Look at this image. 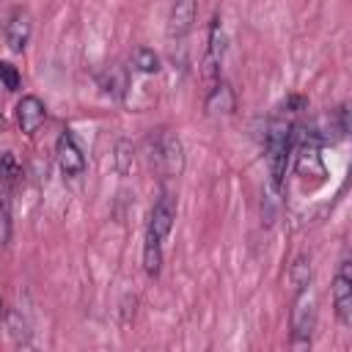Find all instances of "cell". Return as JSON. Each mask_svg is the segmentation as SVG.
I'll use <instances>...</instances> for the list:
<instances>
[{
    "label": "cell",
    "mask_w": 352,
    "mask_h": 352,
    "mask_svg": "<svg viewBox=\"0 0 352 352\" xmlns=\"http://www.w3.org/2000/svg\"><path fill=\"white\" fill-rule=\"evenodd\" d=\"M44 121H47V107H44V102H41L38 96H33V94H25V96L16 102V124H19L22 135L33 138V135L41 129Z\"/></svg>",
    "instance_id": "ba28073f"
},
{
    "label": "cell",
    "mask_w": 352,
    "mask_h": 352,
    "mask_svg": "<svg viewBox=\"0 0 352 352\" xmlns=\"http://www.w3.org/2000/svg\"><path fill=\"white\" fill-rule=\"evenodd\" d=\"M151 162L157 165V170L162 176H179L184 170V148H182V140L173 132L160 129L151 138Z\"/></svg>",
    "instance_id": "3957f363"
},
{
    "label": "cell",
    "mask_w": 352,
    "mask_h": 352,
    "mask_svg": "<svg viewBox=\"0 0 352 352\" xmlns=\"http://www.w3.org/2000/svg\"><path fill=\"white\" fill-rule=\"evenodd\" d=\"M198 16V0H176L168 14V38H184Z\"/></svg>",
    "instance_id": "30bf717a"
},
{
    "label": "cell",
    "mask_w": 352,
    "mask_h": 352,
    "mask_svg": "<svg viewBox=\"0 0 352 352\" xmlns=\"http://www.w3.org/2000/svg\"><path fill=\"white\" fill-rule=\"evenodd\" d=\"M289 280H292L294 294L308 292V286H311V258L308 256H297L294 258V264L289 270Z\"/></svg>",
    "instance_id": "7c38bea8"
},
{
    "label": "cell",
    "mask_w": 352,
    "mask_h": 352,
    "mask_svg": "<svg viewBox=\"0 0 352 352\" xmlns=\"http://www.w3.org/2000/svg\"><path fill=\"white\" fill-rule=\"evenodd\" d=\"M226 58V33H223V22L220 16L212 19L209 25V38H206V52H204V77L206 80H220V66Z\"/></svg>",
    "instance_id": "8992f818"
},
{
    "label": "cell",
    "mask_w": 352,
    "mask_h": 352,
    "mask_svg": "<svg viewBox=\"0 0 352 352\" xmlns=\"http://www.w3.org/2000/svg\"><path fill=\"white\" fill-rule=\"evenodd\" d=\"M8 239V214H6V209H3V204H0V245Z\"/></svg>",
    "instance_id": "2e32d148"
},
{
    "label": "cell",
    "mask_w": 352,
    "mask_h": 352,
    "mask_svg": "<svg viewBox=\"0 0 352 352\" xmlns=\"http://www.w3.org/2000/svg\"><path fill=\"white\" fill-rule=\"evenodd\" d=\"M294 170H297L300 179L322 182L327 176L324 162H322V143L311 129H305L302 138L294 140Z\"/></svg>",
    "instance_id": "277c9868"
},
{
    "label": "cell",
    "mask_w": 352,
    "mask_h": 352,
    "mask_svg": "<svg viewBox=\"0 0 352 352\" xmlns=\"http://www.w3.org/2000/svg\"><path fill=\"white\" fill-rule=\"evenodd\" d=\"M55 160H58L60 173H63V176H72V179L82 176L85 168H88L85 154H82L80 143L74 140V135H72L69 129H63V132L58 135V143H55Z\"/></svg>",
    "instance_id": "5b68a950"
},
{
    "label": "cell",
    "mask_w": 352,
    "mask_h": 352,
    "mask_svg": "<svg viewBox=\"0 0 352 352\" xmlns=\"http://www.w3.org/2000/svg\"><path fill=\"white\" fill-rule=\"evenodd\" d=\"M0 82H3L6 91H19V85H22V74L16 72L14 63L0 60Z\"/></svg>",
    "instance_id": "9a60e30c"
},
{
    "label": "cell",
    "mask_w": 352,
    "mask_h": 352,
    "mask_svg": "<svg viewBox=\"0 0 352 352\" xmlns=\"http://www.w3.org/2000/svg\"><path fill=\"white\" fill-rule=\"evenodd\" d=\"M0 316H3V302H0Z\"/></svg>",
    "instance_id": "e0dca14e"
},
{
    "label": "cell",
    "mask_w": 352,
    "mask_h": 352,
    "mask_svg": "<svg viewBox=\"0 0 352 352\" xmlns=\"http://www.w3.org/2000/svg\"><path fill=\"white\" fill-rule=\"evenodd\" d=\"M333 308L336 316L344 327L352 324V275H349V261H341L336 278H333Z\"/></svg>",
    "instance_id": "52a82bcc"
},
{
    "label": "cell",
    "mask_w": 352,
    "mask_h": 352,
    "mask_svg": "<svg viewBox=\"0 0 352 352\" xmlns=\"http://www.w3.org/2000/svg\"><path fill=\"white\" fill-rule=\"evenodd\" d=\"M129 63H132V72H138V74H157V72H160V58H157V52L148 50V47H138V50L132 52Z\"/></svg>",
    "instance_id": "4fadbf2b"
},
{
    "label": "cell",
    "mask_w": 352,
    "mask_h": 352,
    "mask_svg": "<svg viewBox=\"0 0 352 352\" xmlns=\"http://www.w3.org/2000/svg\"><path fill=\"white\" fill-rule=\"evenodd\" d=\"M173 220H176V204L168 192H162L148 212V226L143 236V270L151 278H157L162 270V242L168 239Z\"/></svg>",
    "instance_id": "7a4b0ae2"
},
{
    "label": "cell",
    "mask_w": 352,
    "mask_h": 352,
    "mask_svg": "<svg viewBox=\"0 0 352 352\" xmlns=\"http://www.w3.org/2000/svg\"><path fill=\"white\" fill-rule=\"evenodd\" d=\"M204 110L206 116H228L236 110V94L226 80H214V85L209 88L206 99H204Z\"/></svg>",
    "instance_id": "8fae6325"
},
{
    "label": "cell",
    "mask_w": 352,
    "mask_h": 352,
    "mask_svg": "<svg viewBox=\"0 0 352 352\" xmlns=\"http://www.w3.org/2000/svg\"><path fill=\"white\" fill-rule=\"evenodd\" d=\"M297 113L300 110H292L289 104H283L267 129V173H270V190L272 192H280V187H283L289 157H292L294 140H297V124H294Z\"/></svg>",
    "instance_id": "6da1fadb"
},
{
    "label": "cell",
    "mask_w": 352,
    "mask_h": 352,
    "mask_svg": "<svg viewBox=\"0 0 352 352\" xmlns=\"http://www.w3.org/2000/svg\"><path fill=\"white\" fill-rule=\"evenodd\" d=\"M19 176H22V168H19L16 157H14L11 151L0 154V184H6V187H14V184L19 182Z\"/></svg>",
    "instance_id": "5bb4252c"
},
{
    "label": "cell",
    "mask_w": 352,
    "mask_h": 352,
    "mask_svg": "<svg viewBox=\"0 0 352 352\" xmlns=\"http://www.w3.org/2000/svg\"><path fill=\"white\" fill-rule=\"evenodd\" d=\"M30 33H33V22H30V14L25 8H14L3 25V36H6V44L14 50V52H22L30 41Z\"/></svg>",
    "instance_id": "9c48e42d"
}]
</instances>
